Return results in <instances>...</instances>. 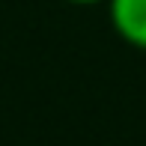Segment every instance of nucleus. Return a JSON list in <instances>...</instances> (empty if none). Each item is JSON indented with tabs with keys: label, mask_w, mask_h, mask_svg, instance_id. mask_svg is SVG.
Returning <instances> with one entry per match:
<instances>
[{
	"label": "nucleus",
	"mask_w": 146,
	"mask_h": 146,
	"mask_svg": "<svg viewBox=\"0 0 146 146\" xmlns=\"http://www.w3.org/2000/svg\"><path fill=\"white\" fill-rule=\"evenodd\" d=\"M69 3H78V6H92V3H108V0H69Z\"/></svg>",
	"instance_id": "f03ea898"
},
{
	"label": "nucleus",
	"mask_w": 146,
	"mask_h": 146,
	"mask_svg": "<svg viewBox=\"0 0 146 146\" xmlns=\"http://www.w3.org/2000/svg\"><path fill=\"white\" fill-rule=\"evenodd\" d=\"M108 15L125 42L146 51V0H108Z\"/></svg>",
	"instance_id": "f257e3e1"
}]
</instances>
